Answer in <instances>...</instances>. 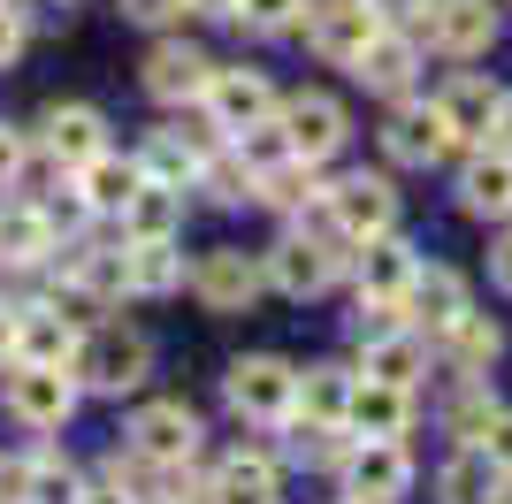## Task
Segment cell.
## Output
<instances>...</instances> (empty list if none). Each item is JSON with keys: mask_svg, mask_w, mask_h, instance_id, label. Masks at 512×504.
<instances>
[{"mask_svg": "<svg viewBox=\"0 0 512 504\" xmlns=\"http://www.w3.org/2000/svg\"><path fill=\"white\" fill-rule=\"evenodd\" d=\"M0 405H8L23 428H62V420L77 413V375H69V367H39V359H8Z\"/></svg>", "mask_w": 512, "mask_h": 504, "instance_id": "cell-4", "label": "cell"}, {"mask_svg": "<svg viewBox=\"0 0 512 504\" xmlns=\"http://www.w3.org/2000/svg\"><path fill=\"white\" fill-rule=\"evenodd\" d=\"M23 161H31V138H23L16 123H0V191L23 176Z\"/></svg>", "mask_w": 512, "mask_h": 504, "instance_id": "cell-41", "label": "cell"}, {"mask_svg": "<svg viewBox=\"0 0 512 504\" xmlns=\"http://www.w3.org/2000/svg\"><path fill=\"white\" fill-rule=\"evenodd\" d=\"M367 8H375L383 23H421L428 16V0H367Z\"/></svg>", "mask_w": 512, "mask_h": 504, "instance_id": "cell-45", "label": "cell"}, {"mask_svg": "<svg viewBox=\"0 0 512 504\" xmlns=\"http://www.w3.org/2000/svg\"><path fill=\"white\" fill-rule=\"evenodd\" d=\"M192 16H237V0H184Z\"/></svg>", "mask_w": 512, "mask_h": 504, "instance_id": "cell-50", "label": "cell"}, {"mask_svg": "<svg viewBox=\"0 0 512 504\" xmlns=\"http://www.w3.org/2000/svg\"><path fill=\"white\" fill-rule=\"evenodd\" d=\"M291 428V459H306V466H344V451H352V428L344 420H283Z\"/></svg>", "mask_w": 512, "mask_h": 504, "instance_id": "cell-35", "label": "cell"}, {"mask_svg": "<svg viewBox=\"0 0 512 504\" xmlns=\"http://www.w3.org/2000/svg\"><path fill=\"white\" fill-rule=\"evenodd\" d=\"M428 39H436V54H451V62H467V54H490L497 39V8L490 0H428Z\"/></svg>", "mask_w": 512, "mask_h": 504, "instance_id": "cell-16", "label": "cell"}, {"mask_svg": "<svg viewBox=\"0 0 512 504\" xmlns=\"http://www.w3.org/2000/svg\"><path fill=\"white\" fill-rule=\"evenodd\" d=\"M115 222H123V237H176V230H184V184H153V176H146Z\"/></svg>", "mask_w": 512, "mask_h": 504, "instance_id": "cell-30", "label": "cell"}, {"mask_svg": "<svg viewBox=\"0 0 512 504\" xmlns=\"http://www.w3.org/2000/svg\"><path fill=\"white\" fill-rule=\"evenodd\" d=\"M329 207H337V222H344L352 245L398 230V191H390V176H367V168H352L344 184H329Z\"/></svg>", "mask_w": 512, "mask_h": 504, "instance_id": "cell-13", "label": "cell"}, {"mask_svg": "<svg viewBox=\"0 0 512 504\" xmlns=\"http://www.w3.org/2000/svg\"><path fill=\"white\" fill-rule=\"evenodd\" d=\"M459 207L474 222H512V153L474 146V161L459 168Z\"/></svg>", "mask_w": 512, "mask_h": 504, "instance_id": "cell-19", "label": "cell"}, {"mask_svg": "<svg viewBox=\"0 0 512 504\" xmlns=\"http://www.w3.org/2000/svg\"><path fill=\"white\" fill-rule=\"evenodd\" d=\"M497 413H505V405H497L490 390H482V382H467V398L451 405V436H459V443H482V436H490V420H497Z\"/></svg>", "mask_w": 512, "mask_h": 504, "instance_id": "cell-40", "label": "cell"}, {"mask_svg": "<svg viewBox=\"0 0 512 504\" xmlns=\"http://www.w3.org/2000/svg\"><path fill=\"white\" fill-rule=\"evenodd\" d=\"M329 504H360V497H329Z\"/></svg>", "mask_w": 512, "mask_h": 504, "instance_id": "cell-52", "label": "cell"}, {"mask_svg": "<svg viewBox=\"0 0 512 504\" xmlns=\"http://www.w3.org/2000/svg\"><path fill=\"white\" fill-rule=\"evenodd\" d=\"M46 260H54V214L0 207V268H46Z\"/></svg>", "mask_w": 512, "mask_h": 504, "instance_id": "cell-29", "label": "cell"}, {"mask_svg": "<svg viewBox=\"0 0 512 504\" xmlns=\"http://www.w3.org/2000/svg\"><path fill=\"white\" fill-rule=\"evenodd\" d=\"M352 260H360V298H383V306H398V298H406V283H413V268H421V260H413V245H406L398 230L360 237V252H352Z\"/></svg>", "mask_w": 512, "mask_h": 504, "instance_id": "cell-20", "label": "cell"}, {"mask_svg": "<svg viewBox=\"0 0 512 504\" xmlns=\"http://www.w3.org/2000/svg\"><path fill=\"white\" fill-rule=\"evenodd\" d=\"M436 344H444V359H451V375H459V382H482V375L497 367V352H505L497 321H490V314H474V306H467L459 321H451V329L436 336Z\"/></svg>", "mask_w": 512, "mask_h": 504, "instance_id": "cell-27", "label": "cell"}, {"mask_svg": "<svg viewBox=\"0 0 512 504\" xmlns=\"http://www.w3.org/2000/svg\"><path fill=\"white\" fill-rule=\"evenodd\" d=\"M39 146L46 161L62 168V176H77V168L92 161V153H107V115L85 100H69V107H46V123H39Z\"/></svg>", "mask_w": 512, "mask_h": 504, "instance_id": "cell-12", "label": "cell"}, {"mask_svg": "<svg viewBox=\"0 0 512 504\" xmlns=\"http://www.w3.org/2000/svg\"><path fill=\"white\" fill-rule=\"evenodd\" d=\"M123 291H130V237H123V245H77V252H69V275H62L69 306L123 298Z\"/></svg>", "mask_w": 512, "mask_h": 504, "instance_id": "cell-18", "label": "cell"}, {"mask_svg": "<svg viewBox=\"0 0 512 504\" xmlns=\"http://www.w3.org/2000/svg\"><path fill=\"white\" fill-rule=\"evenodd\" d=\"M299 16H306V0H237L230 23H245L253 39H283V31H299Z\"/></svg>", "mask_w": 512, "mask_h": 504, "instance_id": "cell-38", "label": "cell"}, {"mask_svg": "<svg viewBox=\"0 0 512 504\" xmlns=\"http://www.w3.org/2000/svg\"><path fill=\"white\" fill-rule=\"evenodd\" d=\"M482 146L512 153V92H505V107H497V123H490V138H482Z\"/></svg>", "mask_w": 512, "mask_h": 504, "instance_id": "cell-46", "label": "cell"}, {"mask_svg": "<svg viewBox=\"0 0 512 504\" xmlns=\"http://www.w3.org/2000/svg\"><path fill=\"white\" fill-rule=\"evenodd\" d=\"M169 291H184L176 237H130V298H169Z\"/></svg>", "mask_w": 512, "mask_h": 504, "instance_id": "cell-32", "label": "cell"}, {"mask_svg": "<svg viewBox=\"0 0 512 504\" xmlns=\"http://www.w3.org/2000/svg\"><path fill=\"white\" fill-rule=\"evenodd\" d=\"M436 107H444V123H451V138H459V146H482V138H490V123H497V107H505V92H497L490 77H474V69H467V77H451V92H444Z\"/></svg>", "mask_w": 512, "mask_h": 504, "instance_id": "cell-26", "label": "cell"}, {"mask_svg": "<svg viewBox=\"0 0 512 504\" xmlns=\"http://www.w3.org/2000/svg\"><path fill=\"white\" fill-rule=\"evenodd\" d=\"M352 382H360V375H344V367H306V375H299V405H291V413H299V420H344Z\"/></svg>", "mask_w": 512, "mask_h": 504, "instance_id": "cell-33", "label": "cell"}, {"mask_svg": "<svg viewBox=\"0 0 512 504\" xmlns=\"http://www.w3.org/2000/svg\"><path fill=\"white\" fill-rule=\"evenodd\" d=\"M23 504H85V482L62 451H31V474H23Z\"/></svg>", "mask_w": 512, "mask_h": 504, "instance_id": "cell-34", "label": "cell"}, {"mask_svg": "<svg viewBox=\"0 0 512 504\" xmlns=\"http://www.w3.org/2000/svg\"><path fill=\"white\" fill-rule=\"evenodd\" d=\"M314 191H321L314 161H299V153H291L283 168H268V176H260V191H253V199H268V207H283V214H299L306 199H314Z\"/></svg>", "mask_w": 512, "mask_h": 504, "instance_id": "cell-37", "label": "cell"}, {"mask_svg": "<svg viewBox=\"0 0 512 504\" xmlns=\"http://www.w3.org/2000/svg\"><path fill=\"white\" fill-rule=\"evenodd\" d=\"M276 459L268 451H230L207 474V504H276Z\"/></svg>", "mask_w": 512, "mask_h": 504, "instance_id": "cell-25", "label": "cell"}, {"mask_svg": "<svg viewBox=\"0 0 512 504\" xmlns=\"http://www.w3.org/2000/svg\"><path fill=\"white\" fill-rule=\"evenodd\" d=\"M337 474H344V497H360V504H406L413 451H406V436H352Z\"/></svg>", "mask_w": 512, "mask_h": 504, "instance_id": "cell-3", "label": "cell"}, {"mask_svg": "<svg viewBox=\"0 0 512 504\" xmlns=\"http://www.w3.org/2000/svg\"><path fill=\"white\" fill-rule=\"evenodd\" d=\"M123 16L130 23H176V16H184V0H123Z\"/></svg>", "mask_w": 512, "mask_h": 504, "instance_id": "cell-43", "label": "cell"}, {"mask_svg": "<svg viewBox=\"0 0 512 504\" xmlns=\"http://www.w3.org/2000/svg\"><path fill=\"white\" fill-rule=\"evenodd\" d=\"M299 31H306V46H314L321 62L352 69V62H360V54H367V39L383 31V16H375L367 0H306Z\"/></svg>", "mask_w": 512, "mask_h": 504, "instance_id": "cell-5", "label": "cell"}, {"mask_svg": "<svg viewBox=\"0 0 512 504\" xmlns=\"http://www.w3.org/2000/svg\"><path fill=\"white\" fill-rule=\"evenodd\" d=\"M207 84H214V62L199 54V46H184V39H161L146 54V92L161 107H199L207 100Z\"/></svg>", "mask_w": 512, "mask_h": 504, "instance_id": "cell-14", "label": "cell"}, {"mask_svg": "<svg viewBox=\"0 0 512 504\" xmlns=\"http://www.w3.org/2000/svg\"><path fill=\"white\" fill-rule=\"evenodd\" d=\"M199 191H207V199H222V207H237V199H253V191H260V176L237 161V153H230V161L214 153V161L199 168Z\"/></svg>", "mask_w": 512, "mask_h": 504, "instance_id": "cell-39", "label": "cell"}, {"mask_svg": "<svg viewBox=\"0 0 512 504\" xmlns=\"http://www.w3.org/2000/svg\"><path fill=\"white\" fill-rule=\"evenodd\" d=\"M85 504H138V497H123V489L107 482V489H85Z\"/></svg>", "mask_w": 512, "mask_h": 504, "instance_id": "cell-51", "label": "cell"}, {"mask_svg": "<svg viewBox=\"0 0 512 504\" xmlns=\"http://www.w3.org/2000/svg\"><path fill=\"white\" fill-rule=\"evenodd\" d=\"M505 482H512V474L490 459V451H482V443H459V451H451V466H444V482H436V489H444V504H490Z\"/></svg>", "mask_w": 512, "mask_h": 504, "instance_id": "cell-31", "label": "cell"}, {"mask_svg": "<svg viewBox=\"0 0 512 504\" xmlns=\"http://www.w3.org/2000/svg\"><path fill=\"white\" fill-rule=\"evenodd\" d=\"M77 321H62V306H16V352L8 359H39V367H69L77 359Z\"/></svg>", "mask_w": 512, "mask_h": 504, "instance_id": "cell-24", "label": "cell"}, {"mask_svg": "<svg viewBox=\"0 0 512 504\" xmlns=\"http://www.w3.org/2000/svg\"><path fill=\"white\" fill-rule=\"evenodd\" d=\"M490 275H497V291H512V230L497 237V252H490Z\"/></svg>", "mask_w": 512, "mask_h": 504, "instance_id": "cell-47", "label": "cell"}, {"mask_svg": "<svg viewBox=\"0 0 512 504\" xmlns=\"http://www.w3.org/2000/svg\"><path fill=\"white\" fill-rule=\"evenodd\" d=\"M344 428H352V436H406L413 428V390L360 375L352 382V405H344Z\"/></svg>", "mask_w": 512, "mask_h": 504, "instance_id": "cell-21", "label": "cell"}, {"mask_svg": "<svg viewBox=\"0 0 512 504\" xmlns=\"http://www.w3.org/2000/svg\"><path fill=\"white\" fill-rule=\"evenodd\" d=\"M383 153L398 168H436V161H451L459 153V138H451V123H444V107L436 100H398L390 107V123H383Z\"/></svg>", "mask_w": 512, "mask_h": 504, "instance_id": "cell-7", "label": "cell"}, {"mask_svg": "<svg viewBox=\"0 0 512 504\" xmlns=\"http://www.w3.org/2000/svg\"><path fill=\"white\" fill-rule=\"evenodd\" d=\"M23 474H31V459H8V466H0V497H23Z\"/></svg>", "mask_w": 512, "mask_h": 504, "instance_id": "cell-48", "label": "cell"}, {"mask_svg": "<svg viewBox=\"0 0 512 504\" xmlns=\"http://www.w3.org/2000/svg\"><path fill=\"white\" fill-rule=\"evenodd\" d=\"M482 451H490V459H497V466L512 474V413H497V420H490V436H482Z\"/></svg>", "mask_w": 512, "mask_h": 504, "instance_id": "cell-44", "label": "cell"}, {"mask_svg": "<svg viewBox=\"0 0 512 504\" xmlns=\"http://www.w3.org/2000/svg\"><path fill=\"white\" fill-rule=\"evenodd\" d=\"M207 130H214V123H207ZM207 130H192V138H184V130H153L146 153H138V168H146L153 184H184V191H192L199 168L214 161V138H207Z\"/></svg>", "mask_w": 512, "mask_h": 504, "instance_id": "cell-22", "label": "cell"}, {"mask_svg": "<svg viewBox=\"0 0 512 504\" xmlns=\"http://www.w3.org/2000/svg\"><path fill=\"white\" fill-rule=\"evenodd\" d=\"M0 504H23V497H0Z\"/></svg>", "mask_w": 512, "mask_h": 504, "instance_id": "cell-53", "label": "cell"}, {"mask_svg": "<svg viewBox=\"0 0 512 504\" xmlns=\"http://www.w3.org/2000/svg\"><path fill=\"white\" fill-rule=\"evenodd\" d=\"M192 291H199V306H214V314H245V306L268 291V260H253L245 245H214V252H199Z\"/></svg>", "mask_w": 512, "mask_h": 504, "instance_id": "cell-6", "label": "cell"}, {"mask_svg": "<svg viewBox=\"0 0 512 504\" xmlns=\"http://www.w3.org/2000/svg\"><path fill=\"white\" fill-rule=\"evenodd\" d=\"M283 130H291V153L299 161H337L344 138H352V115H344V100H329V92H291V100L276 107Z\"/></svg>", "mask_w": 512, "mask_h": 504, "instance_id": "cell-9", "label": "cell"}, {"mask_svg": "<svg viewBox=\"0 0 512 504\" xmlns=\"http://www.w3.org/2000/svg\"><path fill=\"white\" fill-rule=\"evenodd\" d=\"M367 352H360V375H375V382H398V390H413V382L428 375V336L421 329H383V336H360Z\"/></svg>", "mask_w": 512, "mask_h": 504, "instance_id": "cell-23", "label": "cell"}, {"mask_svg": "<svg viewBox=\"0 0 512 504\" xmlns=\"http://www.w3.org/2000/svg\"><path fill=\"white\" fill-rule=\"evenodd\" d=\"M69 375H77V390H100V398H123V390H138V382L153 375V344H146V329L92 321V329L77 336Z\"/></svg>", "mask_w": 512, "mask_h": 504, "instance_id": "cell-1", "label": "cell"}, {"mask_svg": "<svg viewBox=\"0 0 512 504\" xmlns=\"http://www.w3.org/2000/svg\"><path fill=\"white\" fill-rule=\"evenodd\" d=\"M352 77H360L367 92H383V100H406L413 77H421V46L406 39V23H383V31L367 39V54L352 62Z\"/></svg>", "mask_w": 512, "mask_h": 504, "instance_id": "cell-15", "label": "cell"}, {"mask_svg": "<svg viewBox=\"0 0 512 504\" xmlns=\"http://www.w3.org/2000/svg\"><path fill=\"white\" fill-rule=\"evenodd\" d=\"M199 413L192 405H176V398H161V405H138L130 413V451L138 459H153V466H192L199 459Z\"/></svg>", "mask_w": 512, "mask_h": 504, "instance_id": "cell-8", "label": "cell"}, {"mask_svg": "<svg viewBox=\"0 0 512 504\" xmlns=\"http://www.w3.org/2000/svg\"><path fill=\"white\" fill-rule=\"evenodd\" d=\"M230 153H237L245 168H253V176L283 168V161H291V130H283V115H268V123H245V130L230 138Z\"/></svg>", "mask_w": 512, "mask_h": 504, "instance_id": "cell-36", "label": "cell"}, {"mask_svg": "<svg viewBox=\"0 0 512 504\" xmlns=\"http://www.w3.org/2000/svg\"><path fill=\"white\" fill-rule=\"evenodd\" d=\"M16 54H23V8H16V0H0V69L16 62Z\"/></svg>", "mask_w": 512, "mask_h": 504, "instance_id": "cell-42", "label": "cell"}, {"mask_svg": "<svg viewBox=\"0 0 512 504\" xmlns=\"http://www.w3.org/2000/svg\"><path fill=\"white\" fill-rule=\"evenodd\" d=\"M398 314H406V329H421L428 344L451 329V321L467 314V283L451 268H413V283H406V298H398Z\"/></svg>", "mask_w": 512, "mask_h": 504, "instance_id": "cell-17", "label": "cell"}, {"mask_svg": "<svg viewBox=\"0 0 512 504\" xmlns=\"http://www.w3.org/2000/svg\"><path fill=\"white\" fill-rule=\"evenodd\" d=\"M16 352V306H0V359Z\"/></svg>", "mask_w": 512, "mask_h": 504, "instance_id": "cell-49", "label": "cell"}, {"mask_svg": "<svg viewBox=\"0 0 512 504\" xmlns=\"http://www.w3.org/2000/svg\"><path fill=\"white\" fill-rule=\"evenodd\" d=\"M337 268H344V252L321 245V237H306V230H291V237L268 245V283H276L283 298H321L337 283Z\"/></svg>", "mask_w": 512, "mask_h": 504, "instance_id": "cell-10", "label": "cell"}, {"mask_svg": "<svg viewBox=\"0 0 512 504\" xmlns=\"http://www.w3.org/2000/svg\"><path fill=\"white\" fill-rule=\"evenodd\" d=\"M207 123L222 130V138H237V130L245 123H268V115H276V84L260 77V69H214V84H207Z\"/></svg>", "mask_w": 512, "mask_h": 504, "instance_id": "cell-11", "label": "cell"}, {"mask_svg": "<svg viewBox=\"0 0 512 504\" xmlns=\"http://www.w3.org/2000/svg\"><path fill=\"white\" fill-rule=\"evenodd\" d=\"M138 184H146L138 153H92V161L77 168V191H85V207H92V214H123Z\"/></svg>", "mask_w": 512, "mask_h": 504, "instance_id": "cell-28", "label": "cell"}, {"mask_svg": "<svg viewBox=\"0 0 512 504\" xmlns=\"http://www.w3.org/2000/svg\"><path fill=\"white\" fill-rule=\"evenodd\" d=\"M222 398H230L237 420H291V405H299V367L276 352H253V359H230V375H222Z\"/></svg>", "mask_w": 512, "mask_h": 504, "instance_id": "cell-2", "label": "cell"}]
</instances>
